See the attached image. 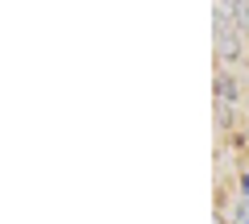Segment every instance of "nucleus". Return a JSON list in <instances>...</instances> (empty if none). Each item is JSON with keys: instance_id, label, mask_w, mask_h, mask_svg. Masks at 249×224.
<instances>
[{"instance_id": "7ed1b4c3", "label": "nucleus", "mask_w": 249, "mask_h": 224, "mask_svg": "<svg viewBox=\"0 0 249 224\" xmlns=\"http://www.w3.org/2000/svg\"><path fill=\"white\" fill-rule=\"evenodd\" d=\"M216 91H220L224 104H229V100H237V79H232V75H220V79H216Z\"/></svg>"}, {"instance_id": "20e7f679", "label": "nucleus", "mask_w": 249, "mask_h": 224, "mask_svg": "<svg viewBox=\"0 0 249 224\" xmlns=\"http://www.w3.org/2000/svg\"><path fill=\"white\" fill-rule=\"evenodd\" d=\"M237 29L249 37V0H241V4H237Z\"/></svg>"}, {"instance_id": "f257e3e1", "label": "nucleus", "mask_w": 249, "mask_h": 224, "mask_svg": "<svg viewBox=\"0 0 249 224\" xmlns=\"http://www.w3.org/2000/svg\"><path fill=\"white\" fill-rule=\"evenodd\" d=\"M241 42H245V34L241 29H216V50H220V58H241Z\"/></svg>"}, {"instance_id": "f03ea898", "label": "nucleus", "mask_w": 249, "mask_h": 224, "mask_svg": "<svg viewBox=\"0 0 249 224\" xmlns=\"http://www.w3.org/2000/svg\"><path fill=\"white\" fill-rule=\"evenodd\" d=\"M229 224H249V199L237 195V204L229 207Z\"/></svg>"}, {"instance_id": "39448f33", "label": "nucleus", "mask_w": 249, "mask_h": 224, "mask_svg": "<svg viewBox=\"0 0 249 224\" xmlns=\"http://www.w3.org/2000/svg\"><path fill=\"white\" fill-rule=\"evenodd\" d=\"M241 199H249V174H241Z\"/></svg>"}]
</instances>
